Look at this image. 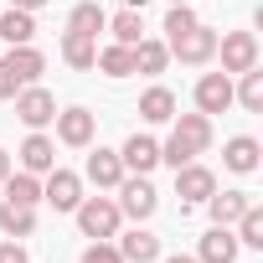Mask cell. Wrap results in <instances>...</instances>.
Masks as SVG:
<instances>
[{
	"label": "cell",
	"mask_w": 263,
	"mask_h": 263,
	"mask_svg": "<svg viewBox=\"0 0 263 263\" xmlns=\"http://www.w3.org/2000/svg\"><path fill=\"white\" fill-rule=\"evenodd\" d=\"M72 217H78L83 237H93V242H103V237L119 232V201H108V196H83L72 206Z\"/></svg>",
	"instance_id": "6da1fadb"
},
{
	"label": "cell",
	"mask_w": 263,
	"mask_h": 263,
	"mask_svg": "<svg viewBox=\"0 0 263 263\" xmlns=\"http://www.w3.org/2000/svg\"><path fill=\"white\" fill-rule=\"evenodd\" d=\"M114 191H119V217L145 222V217H155V206H160V191H155L145 176H124Z\"/></svg>",
	"instance_id": "7a4b0ae2"
},
{
	"label": "cell",
	"mask_w": 263,
	"mask_h": 263,
	"mask_svg": "<svg viewBox=\"0 0 263 263\" xmlns=\"http://www.w3.org/2000/svg\"><path fill=\"white\" fill-rule=\"evenodd\" d=\"M165 52H171V57H181L186 67H201V62H212V57H217V31L196 21L191 31H181L176 42H165Z\"/></svg>",
	"instance_id": "3957f363"
},
{
	"label": "cell",
	"mask_w": 263,
	"mask_h": 263,
	"mask_svg": "<svg viewBox=\"0 0 263 263\" xmlns=\"http://www.w3.org/2000/svg\"><path fill=\"white\" fill-rule=\"evenodd\" d=\"M16 119H21L26 129H42V124H52V119H57V98H52L47 88L26 83V88L16 93Z\"/></svg>",
	"instance_id": "277c9868"
},
{
	"label": "cell",
	"mask_w": 263,
	"mask_h": 263,
	"mask_svg": "<svg viewBox=\"0 0 263 263\" xmlns=\"http://www.w3.org/2000/svg\"><path fill=\"white\" fill-rule=\"evenodd\" d=\"M217 47H222V72H227V78L258 67V42H253V31H227Z\"/></svg>",
	"instance_id": "5b68a950"
},
{
	"label": "cell",
	"mask_w": 263,
	"mask_h": 263,
	"mask_svg": "<svg viewBox=\"0 0 263 263\" xmlns=\"http://www.w3.org/2000/svg\"><path fill=\"white\" fill-rule=\"evenodd\" d=\"M232 108V78L227 72H201V83H196V114H227Z\"/></svg>",
	"instance_id": "8992f818"
},
{
	"label": "cell",
	"mask_w": 263,
	"mask_h": 263,
	"mask_svg": "<svg viewBox=\"0 0 263 263\" xmlns=\"http://www.w3.org/2000/svg\"><path fill=\"white\" fill-rule=\"evenodd\" d=\"M42 201H52L57 212H72V206L83 201V176L52 165V171H47V186H42Z\"/></svg>",
	"instance_id": "52a82bcc"
},
{
	"label": "cell",
	"mask_w": 263,
	"mask_h": 263,
	"mask_svg": "<svg viewBox=\"0 0 263 263\" xmlns=\"http://www.w3.org/2000/svg\"><path fill=\"white\" fill-rule=\"evenodd\" d=\"M171 140H176V145H181V150L196 160V155L212 145V119H206V114H176V129H171Z\"/></svg>",
	"instance_id": "ba28073f"
},
{
	"label": "cell",
	"mask_w": 263,
	"mask_h": 263,
	"mask_svg": "<svg viewBox=\"0 0 263 263\" xmlns=\"http://www.w3.org/2000/svg\"><path fill=\"white\" fill-rule=\"evenodd\" d=\"M52 124H57V140H62V145H72V150L93 145V129H98V119H93L88 108H62Z\"/></svg>",
	"instance_id": "9c48e42d"
},
{
	"label": "cell",
	"mask_w": 263,
	"mask_h": 263,
	"mask_svg": "<svg viewBox=\"0 0 263 263\" xmlns=\"http://www.w3.org/2000/svg\"><path fill=\"white\" fill-rule=\"evenodd\" d=\"M119 160H124V171L150 176V171L160 165V145H155L150 135H129V140H124V150H119Z\"/></svg>",
	"instance_id": "30bf717a"
},
{
	"label": "cell",
	"mask_w": 263,
	"mask_h": 263,
	"mask_svg": "<svg viewBox=\"0 0 263 263\" xmlns=\"http://www.w3.org/2000/svg\"><path fill=\"white\" fill-rule=\"evenodd\" d=\"M212 191H217V176H212L206 165H196V160H191V165H181V171H176V196H181V201H206Z\"/></svg>",
	"instance_id": "8fae6325"
},
{
	"label": "cell",
	"mask_w": 263,
	"mask_h": 263,
	"mask_svg": "<svg viewBox=\"0 0 263 263\" xmlns=\"http://www.w3.org/2000/svg\"><path fill=\"white\" fill-rule=\"evenodd\" d=\"M57 165V145L42 135V129H31L26 135V145H21V171H31V176H47Z\"/></svg>",
	"instance_id": "7c38bea8"
},
{
	"label": "cell",
	"mask_w": 263,
	"mask_h": 263,
	"mask_svg": "<svg viewBox=\"0 0 263 263\" xmlns=\"http://www.w3.org/2000/svg\"><path fill=\"white\" fill-rule=\"evenodd\" d=\"M124 176H129V171H124L119 150H93V155H88V181H93L98 191H114Z\"/></svg>",
	"instance_id": "4fadbf2b"
},
{
	"label": "cell",
	"mask_w": 263,
	"mask_h": 263,
	"mask_svg": "<svg viewBox=\"0 0 263 263\" xmlns=\"http://www.w3.org/2000/svg\"><path fill=\"white\" fill-rule=\"evenodd\" d=\"M237 253H242V242H237V232L232 227H212L206 237H201V263H237Z\"/></svg>",
	"instance_id": "5bb4252c"
},
{
	"label": "cell",
	"mask_w": 263,
	"mask_h": 263,
	"mask_svg": "<svg viewBox=\"0 0 263 263\" xmlns=\"http://www.w3.org/2000/svg\"><path fill=\"white\" fill-rule=\"evenodd\" d=\"M258 160H263V150H258V140H253V135H237V140H227V150H222V165H227V171H237V176H253V171H258Z\"/></svg>",
	"instance_id": "9a60e30c"
},
{
	"label": "cell",
	"mask_w": 263,
	"mask_h": 263,
	"mask_svg": "<svg viewBox=\"0 0 263 263\" xmlns=\"http://www.w3.org/2000/svg\"><path fill=\"white\" fill-rule=\"evenodd\" d=\"M248 206H253V196H248V191H212V196H206V212H212V222H217V227H232Z\"/></svg>",
	"instance_id": "2e32d148"
},
{
	"label": "cell",
	"mask_w": 263,
	"mask_h": 263,
	"mask_svg": "<svg viewBox=\"0 0 263 263\" xmlns=\"http://www.w3.org/2000/svg\"><path fill=\"white\" fill-rule=\"evenodd\" d=\"M119 258H124V263H155V258H160V237L145 232V227H135V232L119 242Z\"/></svg>",
	"instance_id": "e0dca14e"
},
{
	"label": "cell",
	"mask_w": 263,
	"mask_h": 263,
	"mask_svg": "<svg viewBox=\"0 0 263 263\" xmlns=\"http://www.w3.org/2000/svg\"><path fill=\"white\" fill-rule=\"evenodd\" d=\"M140 119H145V124H171V119H176V93H171V88H145Z\"/></svg>",
	"instance_id": "ac0fdd59"
},
{
	"label": "cell",
	"mask_w": 263,
	"mask_h": 263,
	"mask_svg": "<svg viewBox=\"0 0 263 263\" xmlns=\"http://www.w3.org/2000/svg\"><path fill=\"white\" fill-rule=\"evenodd\" d=\"M0 36H6L11 47H26V42L36 36V16H31V11H16V6L0 11Z\"/></svg>",
	"instance_id": "d6986e66"
},
{
	"label": "cell",
	"mask_w": 263,
	"mask_h": 263,
	"mask_svg": "<svg viewBox=\"0 0 263 263\" xmlns=\"http://www.w3.org/2000/svg\"><path fill=\"white\" fill-rule=\"evenodd\" d=\"M103 26H108V16H103L98 0H83V6H72V16H67V31L93 36V42H98V31H103Z\"/></svg>",
	"instance_id": "ffe728a7"
},
{
	"label": "cell",
	"mask_w": 263,
	"mask_h": 263,
	"mask_svg": "<svg viewBox=\"0 0 263 263\" xmlns=\"http://www.w3.org/2000/svg\"><path fill=\"white\" fill-rule=\"evenodd\" d=\"M0 232H6V237H31L36 232V206L6 201V206H0Z\"/></svg>",
	"instance_id": "44dd1931"
},
{
	"label": "cell",
	"mask_w": 263,
	"mask_h": 263,
	"mask_svg": "<svg viewBox=\"0 0 263 263\" xmlns=\"http://www.w3.org/2000/svg\"><path fill=\"white\" fill-rule=\"evenodd\" d=\"M165 62H171V52H165V42H155V36H140L135 42V72H165Z\"/></svg>",
	"instance_id": "7402d4cb"
},
{
	"label": "cell",
	"mask_w": 263,
	"mask_h": 263,
	"mask_svg": "<svg viewBox=\"0 0 263 263\" xmlns=\"http://www.w3.org/2000/svg\"><path fill=\"white\" fill-rule=\"evenodd\" d=\"M6 62H11V72H16L21 83H36V78L47 72V57H42L31 42H26V47H11V57H6Z\"/></svg>",
	"instance_id": "603a6c76"
},
{
	"label": "cell",
	"mask_w": 263,
	"mask_h": 263,
	"mask_svg": "<svg viewBox=\"0 0 263 263\" xmlns=\"http://www.w3.org/2000/svg\"><path fill=\"white\" fill-rule=\"evenodd\" d=\"M93 67H103L108 78H129V72H135V47L114 42V47H103V52L93 57Z\"/></svg>",
	"instance_id": "cb8c5ba5"
},
{
	"label": "cell",
	"mask_w": 263,
	"mask_h": 263,
	"mask_svg": "<svg viewBox=\"0 0 263 263\" xmlns=\"http://www.w3.org/2000/svg\"><path fill=\"white\" fill-rule=\"evenodd\" d=\"M0 186H6V201H16V206H36V201H42V181H36L31 171H21V176H6Z\"/></svg>",
	"instance_id": "d4e9b609"
},
{
	"label": "cell",
	"mask_w": 263,
	"mask_h": 263,
	"mask_svg": "<svg viewBox=\"0 0 263 263\" xmlns=\"http://www.w3.org/2000/svg\"><path fill=\"white\" fill-rule=\"evenodd\" d=\"M62 57H67V67L88 72V67H93V57H98V42H93V36H78V31H67V36H62Z\"/></svg>",
	"instance_id": "484cf974"
},
{
	"label": "cell",
	"mask_w": 263,
	"mask_h": 263,
	"mask_svg": "<svg viewBox=\"0 0 263 263\" xmlns=\"http://www.w3.org/2000/svg\"><path fill=\"white\" fill-rule=\"evenodd\" d=\"M242 83L232 88V103H242L248 114H263V72L258 67H248V72H237Z\"/></svg>",
	"instance_id": "4316f807"
},
{
	"label": "cell",
	"mask_w": 263,
	"mask_h": 263,
	"mask_svg": "<svg viewBox=\"0 0 263 263\" xmlns=\"http://www.w3.org/2000/svg\"><path fill=\"white\" fill-rule=\"evenodd\" d=\"M237 242H242V248H263V206H258V201L237 217Z\"/></svg>",
	"instance_id": "83f0119b"
},
{
	"label": "cell",
	"mask_w": 263,
	"mask_h": 263,
	"mask_svg": "<svg viewBox=\"0 0 263 263\" xmlns=\"http://www.w3.org/2000/svg\"><path fill=\"white\" fill-rule=\"evenodd\" d=\"M108 31H114V42H124V47H135V42L145 36V21H140V11H119V16L108 21Z\"/></svg>",
	"instance_id": "f1b7e54d"
},
{
	"label": "cell",
	"mask_w": 263,
	"mask_h": 263,
	"mask_svg": "<svg viewBox=\"0 0 263 263\" xmlns=\"http://www.w3.org/2000/svg\"><path fill=\"white\" fill-rule=\"evenodd\" d=\"M191 26H196V11H191V6H171V11H165V42H176V36L191 31Z\"/></svg>",
	"instance_id": "f546056e"
},
{
	"label": "cell",
	"mask_w": 263,
	"mask_h": 263,
	"mask_svg": "<svg viewBox=\"0 0 263 263\" xmlns=\"http://www.w3.org/2000/svg\"><path fill=\"white\" fill-rule=\"evenodd\" d=\"M78 263H124V258H119V248H114V242L103 237V242H93V248H83V258H78Z\"/></svg>",
	"instance_id": "4dcf8cb0"
},
{
	"label": "cell",
	"mask_w": 263,
	"mask_h": 263,
	"mask_svg": "<svg viewBox=\"0 0 263 263\" xmlns=\"http://www.w3.org/2000/svg\"><path fill=\"white\" fill-rule=\"evenodd\" d=\"M21 88H26V83H21V78L11 72V62H6V57H0V98H16Z\"/></svg>",
	"instance_id": "1f68e13d"
},
{
	"label": "cell",
	"mask_w": 263,
	"mask_h": 263,
	"mask_svg": "<svg viewBox=\"0 0 263 263\" xmlns=\"http://www.w3.org/2000/svg\"><path fill=\"white\" fill-rule=\"evenodd\" d=\"M0 263H31V258H26V248H21V237L0 242Z\"/></svg>",
	"instance_id": "d6a6232c"
},
{
	"label": "cell",
	"mask_w": 263,
	"mask_h": 263,
	"mask_svg": "<svg viewBox=\"0 0 263 263\" xmlns=\"http://www.w3.org/2000/svg\"><path fill=\"white\" fill-rule=\"evenodd\" d=\"M11 6H16V11H31V16H36V11L47 6V0H11Z\"/></svg>",
	"instance_id": "836d02e7"
},
{
	"label": "cell",
	"mask_w": 263,
	"mask_h": 263,
	"mask_svg": "<svg viewBox=\"0 0 263 263\" xmlns=\"http://www.w3.org/2000/svg\"><path fill=\"white\" fill-rule=\"evenodd\" d=\"M6 176H11V155H6V150H0V181H6Z\"/></svg>",
	"instance_id": "e575fe53"
},
{
	"label": "cell",
	"mask_w": 263,
	"mask_h": 263,
	"mask_svg": "<svg viewBox=\"0 0 263 263\" xmlns=\"http://www.w3.org/2000/svg\"><path fill=\"white\" fill-rule=\"evenodd\" d=\"M150 6V0H124V11H145Z\"/></svg>",
	"instance_id": "d590c367"
},
{
	"label": "cell",
	"mask_w": 263,
	"mask_h": 263,
	"mask_svg": "<svg viewBox=\"0 0 263 263\" xmlns=\"http://www.w3.org/2000/svg\"><path fill=\"white\" fill-rule=\"evenodd\" d=\"M165 263H201V258H186V253H176V258H165Z\"/></svg>",
	"instance_id": "8d00e7d4"
},
{
	"label": "cell",
	"mask_w": 263,
	"mask_h": 263,
	"mask_svg": "<svg viewBox=\"0 0 263 263\" xmlns=\"http://www.w3.org/2000/svg\"><path fill=\"white\" fill-rule=\"evenodd\" d=\"M171 6H191V0H171Z\"/></svg>",
	"instance_id": "74e56055"
}]
</instances>
